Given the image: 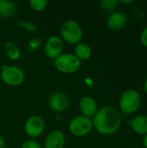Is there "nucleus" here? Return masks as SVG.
I'll use <instances>...</instances> for the list:
<instances>
[{
	"instance_id": "obj_1",
	"label": "nucleus",
	"mask_w": 147,
	"mask_h": 148,
	"mask_svg": "<svg viewBox=\"0 0 147 148\" xmlns=\"http://www.w3.org/2000/svg\"><path fill=\"white\" fill-rule=\"evenodd\" d=\"M121 124L120 114L113 106H105L94 116L93 126L101 134L111 135L115 134Z\"/></svg>"
},
{
	"instance_id": "obj_2",
	"label": "nucleus",
	"mask_w": 147,
	"mask_h": 148,
	"mask_svg": "<svg viewBox=\"0 0 147 148\" xmlns=\"http://www.w3.org/2000/svg\"><path fill=\"white\" fill-rule=\"evenodd\" d=\"M141 96L135 89L126 90L120 99V108L121 111L127 114H134L139 108Z\"/></svg>"
},
{
	"instance_id": "obj_3",
	"label": "nucleus",
	"mask_w": 147,
	"mask_h": 148,
	"mask_svg": "<svg viewBox=\"0 0 147 148\" xmlns=\"http://www.w3.org/2000/svg\"><path fill=\"white\" fill-rule=\"evenodd\" d=\"M62 39L69 44H77L82 38V29L75 21L68 20L62 23L61 27Z\"/></svg>"
},
{
	"instance_id": "obj_4",
	"label": "nucleus",
	"mask_w": 147,
	"mask_h": 148,
	"mask_svg": "<svg viewBox=\"0 0 147 148\" xmlns=\"http://www.w3.org/2000/svg\"><path fill=\"white\" fill-rule=\"evenodd\" d=\"M24 73L23 71L16 66H1V79L2 81L12 87L21 85L24 81Z\"/></svg>"
},
{
	"instance_id": "obj_5",
	"label": "nucleus",
	"mask_w": 147,
	"mask_h": 148,
	"mask_svg": "<svg viewBox=\"0 0 147 148\" xmlns=\"http://www.w3.org/2000/svg\"><path fill=\"white\" fill-rule=\"evenodd\" d=\"M55 66L62 73L71 74L81 67V61L74 54H62L55 60Z\"/></svg>"
},
{
	"instance_id": "obj_6",
	"label": "nucleus",
	"mask_w": 147,
	"mask_h": 148,
	"mask_svg": "<svg viewBox=\"0 0 147 148\" xmlns=\"http://www.w3.org/2000/svg\"><path fill=\"white\" fill-rule=\"evenodd\" d=\"M93 127V121L91 119L83 115L74 117L68 124V129L71 134L78 137L88 134L92 131Z\"/></svg>"
},
{
	"instance_id": "obj_7",
	"label": "nucleus",
	"mask_w": 147,
	"mask_h": 148,
	"mask_svg": "<svg viewBox=\"0 0 147 148\" xmlns=\"http://www.w3.org/2000/svg\"><path fill=\"white\" fill-rule=\"evenodd\" d=\"M44 127V121L41 116L32 115L26 121L24 131L28 136L31 138H37L42 134Z\"/></svg>"
},
{
	"instance_id": "obj_8",
	"label": "nucleus",
	"mask_w": 147,
	"mask_h": 148,
	"mask_svg": "<svg viewBox=\"0 0 147 148\" xmlns=\"http://www.w3.org/2000/svg\"><path fill=\"white\" fill-rule=\"evenodd\" d=\"M63 49V42L62 39L58 36H50L45 44L44 51L45 55L50 59H56L59 56L62 55Z\"/></svg>"
},
{
	"instance_id": "obj_9",
	"label": "nucleus",
	"mask_w": 147,
	"mask_h": 148,
	"mask_svg": "<svg viewBox=\"0 0 147 148\" xmlns=\"http://www.w3.org/2000/svg\"><path fill=\"white\" fill-rule=\"evenodd\" d=\"M69 104L68 97L63 92H55L52 94L49 100V106L54 112L62 113L67 109Z\"/></svg>"
},
{
	"instance_id": "obj_10",
	"label": "nucleus",
	"mask_w": 147,
	"mask_h": 148,
	"mask_svg": "<svg viewBox=\"0 0 147 148\" xmlns=\"http://www.w3.org/2000/svg\"><path fill=\"white\" fill-rule=\"evenodd\" d=\"M127 22V16L121 11H114L112 12L107 19V25L112 30H120L122 29Z\"/></svg>"
},
{
	"instance_id": "obj_11",
	"label": "nucleus",
	"mask_w": 147,
	"mask_h": 148,
	"mask_svg": "<svg viewBox=\"0 0 147 148\" xmlns=\"http://www.w3.org/2000/svg\"><path fill=\"white\" fill-rule=\"evenodd\" d=\"M80 109L83 116L88 118L94 117L98 111L97 103L91 96H85L80 101Z\"/></svg>"
},
{
	"instance_id": "obj_12",
	"label": "nucleus",
	"mask_w": 147,
	"mask_h": 148,
	"mask_svg": "<svg viewBox=\"0 0 147 148\" xmlns=\"http://www.w3.org/2000/svg\"><path fill=\"white\" fill-rule=\"evenodd\" d=\"M64 145L65 135L59 130L51 132L45 140V148H63Z\"/></svg>"
},
{
	"instance_id": "obj_13",
	"label": "nucleus",
	"mask_w": 147,
	"mask_h": 148,
	"mask_svg": "<svg viewBox=\"0 0 147 148\" xmlns=\"http://www.w3.org/2000/svg\"><path fill=\"white\" fill-rule=\"evenodd\" d=\"M127 124L132 127V129L138 134L146 135L147 134V116L146 115H138L127 121Z\"/></svg>"
},
{
	"instance_id": "obj_14",
	"label": "nucleus",
	"mask_w": 147,
	"mask_h": 148,
	"mask_svg": "<svg viewBox=\"0 0 147 148\" xmlns=\"http://www.w3.org/2000/svg\"><path fill=\"white\" fill-rule=\"evenodd\" d=\"M80 61H87L92 56V49L89 45L84 42H79L76 44L74 54Z\"/></svg>"
},
{
	"instance_id": "obj_15",
	"label": "nucleus",
	"mask_w": 147,
	"mask_h": 148,
	"mask_svg": "<svg viewBox=\"0 0 147 148\" xmlns=\"http://www.w3.org/2000/svg\"><path fill=\"white\" fill-rule=\"evenodd\" d=\"M16 13L15 4L8 0H0V16L11 17Z\"/></svg>"
},
{
	"instance_id": "obj_16",
	"label": "nucleus",
	"mask_w": 147,
	"mask_h": 148,
	"mask_svg": "<svg viewBox=\"0 0 147 148\" xmlns=\"http://www.w3.org/2000/svg\"><path fill=\"white\" fill-rule=\"evenodd\" d=\"M4 50L6 56L10 60H17L21 56V50L19 47L12 42H7L5 43Z\"/></svg>"
},
{
	"instance_id": "obj_17",
	"label": "nucleus",
	"mask_w": 147,
	"mask_h": 148,
	"mask_svg": "<svg viewBox=\"0 0 147 148\" xmlns=\"http://www.w3.org/2000/svg\"><path fill=\"white\" fill-rule=\"evenodd\" d=\"M100 4L103 10L111 11L117 8V6L119 4V1H117V0H103V1L100 2Z\"/></svg>"
},
{
	"instance_id": "obj_18",
	"label": "nucleus",
	"mask_w": 147,
	"mask_h": 148,
	"mask_svg": "<svg viewBox=\"0 0 147 148\" xmlns=\"http://www.w3.org/2000/svg\"><path fill=\"white\" fill-rule=\"evenodd\" d=\"M29 4L34 10L42 11L47 7L48 2L46 0H31L29 2Z\"/></svg>"
},
{
	"instance_id": "obj_19",
	"label": "nucleus",
	"mask_w": 147,
	"mask_h": 148,
	"mask_svg": "<svg viewBox=\"0 0 147 148\" xmlns=\"http://www.w3.org/2000/svg\"><path fill=\"white\" fill-rule=\"evenodd\" d=\"M42 45V40L40 38H34L30 40L28 45V49L30 51H36L40 49Z\"/></svg>"
},
{
	"instance_id": "obj_20",
	"label": "nucleus",
	"mask_w": 147,
	"mask_h": 148,
	"mask_svg": "<svg viewBox=\"0 0 147 148\" xmlns=\"http://www.w3.org/2000/svg\"><path fill=\"white\" fill-rule=\"evenodd\" d=\"M22 148H42L41 145L36 142V140H27L25 141L23 146Z\"/></svg>"
},
{
	"instance_id": "obj_21",
	"label": "nucleus",
	"mask_w": 147,
	"mask_h": 148,
	"mask_svg": "<svg viewBox=\"0 0 147 148\" xmlns=\"http://www.w3.org/2000/svg\"><path fill=\"white\" fill-rule=\"evenodd\" d=\"M140 42L145 47L147 48V26L142 30L140 34Z\"/></svg>"
},
{
	"instance_id": "obj_22",
	"label": "nucleus",
	"mask_w": 147,
	"mask_h": 148,
	"mask_svg": "<svg viewBox=\"0 0 147 148\" xmlns=\"http://www.w3.org/2000/svg\"><path fill=\"white\" fill-rule=\"evenodd\" d=\"M24 26H25L26 29L29 30V31H36V26L34 23H24Z\"/></svg>"
},
{
	"instance_id": "obj_23",
	"label": "nucleus",
	"mask_w": 147,
	"mask_h": 148,
	"mask_svg": "<svg viewBox=\"0 0 147 148\" xmlns=\"http://www.w3.org/2000/svg\"><path fill=\"white\" fill-rule=\"evenodd\" d=\"M142 143H143V146L145 147V148H147V134L144 135V138L142 140Z\"/></svg>"
},
{
	"instance_id": "obj_24",
	"label": "nucleus",
	"mask_w": 147,
	"mask_h": 148,
	"mask_svg": "<svg viewBox=\"0 0 147 148\" xmlns=\"http://www.w3.org/2000/svg\"><path fill=\"white\" fill-rule=\"evenodd\" d=\"M4 145H5V142H4L3 138L0 136V148H3Z\"/></svg>"
},
{
	"instance_id": "obj_25",
	"label": "nucleus",
	"mask_w": 147,
	"mask_h": 148,
	"mask_svg": "<svg viewBox=\"0 0 147 148\" xmlns=\"http://www.w3.org/2000/svg\"><path fill=\"white\" fill-rule=\"evenodd\" d=\"M144 90H145V92L147 94V78L146 79L145 83H144Z\"/></svg>"
},
{
	"instance_id": "obj_26",
	"label": "nucleus",
	"mask_w": 147,
	"mask_h": 148,
	"mask_svg": "<svg viewBox=\"0 0 147 148\" xmlns=\"http://www.w3.org/2000/svg\"><path fill=\"white\" fill-rule=\"evenodd\" d=\"M122 3H133V1H121Z\"/></svg>"
}]
</instances>
